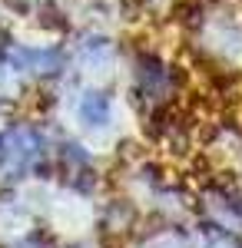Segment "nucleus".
Segmentation results:
<instances>
[{"label":"nucleus","instance_id":"f257e3e1","mask_svg":"<svg viewBox=\"0 0 242 248\" xmlns=\"http://www.w3.org/2000/svg\"><path fill=\"white\" fill-rule=\"evenodd\" d=\"M106 113H110V99H106V96H100V93L83 96V103H80V116H83L90 126L106 123Z\"/></svg>","mask_w":242,"mask_h":248}]
</instances>
